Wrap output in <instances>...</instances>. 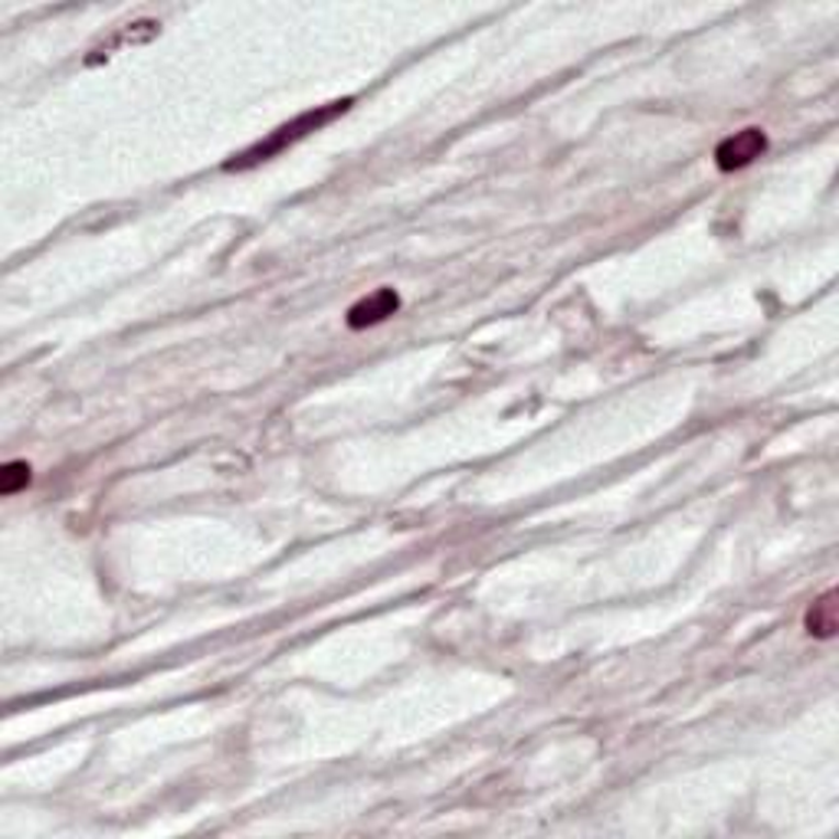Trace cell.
I'll use <instances>...</instances> for the list:
<instances>
[{
  "label": "cell",
  "mask_w": 839,
  "mask_h": 839,
  "mask_svg": "<svg viewBox=\"0 0 839 839\" xmlns=\"http://www.w3.org/2000/svg\"><path fill=\"white\" fill-rule=\"evenodd\" d=\"M348 105H351V99H342V102H328V105H318V109L302 112L299 119L279 125L266 142H259V145L246 148L243 155H236L233 161H226V171H246V168H253V165H259V161H269L272 155L292 148L295 142H302V138H309L312 132H318L322 125H328L335 115L348 112Z\"/></svg>",
  "instance_id": "1"
},
{
  "label": "cell",
  "mask_w": 839,
  "mask_h": 839,
  "mask_svg": "<svg viewBox=\"0 0 839 839\" xmlns=\"http://www.w3.org/2000/svg\"><path fill=\"white\" fill-rule=\"evenodd\" d=\"M768 152V135L761 128H745L728 135L718 148H715V165L721 171H741L751 161H758Z\"/></svg>",
  "instance_id": "2"
},
{
  "label": "cell",
  "mask_w": 839,
  "mask_h": 839,
  "mask_svg": "<svg viewBox=\"0 0 839 839\" xmlns=\"http://www.w3.org/2000/svg\"><path fill=\"white\" fill-rule=\"evenodd\" d=\"M401 309V295L394 292V289H378V292H371V295H365V299H358L351 309H348V328H355V332H361V328H371V325H381V322H388L394 312Z\"/></svg>",
  "instance_id": "3"
},
{
  "label": "cell",
  "mask_w": 839,
  "mask_h": 839,
  "mask_svg": "<svg viewBox=\"0 0 839 839\" xmlns=\"http://www.w3.org/2000/svg\"><path fill=\"white\" fill-rule=\"evenodd\" d=\"M807 633L820 636V639H830L837 633V594L827 591L810 611H807Z\"/></svg>",
  "instance_id": "4"
},
{
  "label": "cell",
  "mask_w": 839,
  "mask_h": 839,
  "mask_svg": "<svg viewBox=\"0 0 839 839\" xmlns=\"http://www.w3.org/2000/svg\"><path fill=\"white\" fill-rule=\"evenodd\" d=\"M26 485H30V466L23 459H13L0 469V492L3 495H13Z\"/></svg>",
  "instance_id": "5"
}]
</instances>
